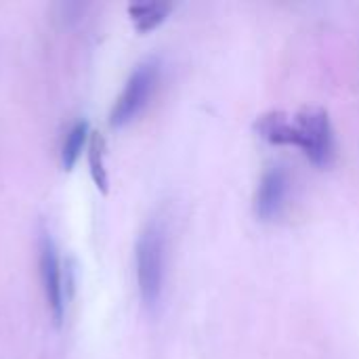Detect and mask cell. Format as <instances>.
<instances>
[{"instance_id":"cell-1","label":"cell","mask_w":359,"mask_h":359,"mask_svg":"<svg viewBox=\"0 0 359 359\" xmlns=\"http://www.w3.org/2000/svg\"><path fill=\"white\" fill-rule=\"evenodd\" d=\"M164 255H166V240L164 229L160 223H149L135 248V261H137V284L139 294L145 307L154 309L162 297L164 288Z\"/></svg>"},{"instance_id":"cell-2","label":"cell","mask_w":359,"mask_h":359,"mask_svg":"<svg viewBox=\"0 0 359 359\" xmlns=\"http://www.w3.org/2000/svg\"><path fill=\"white\" fill-rule=\"evenodd\" d=\"M158 76H160V61L156 57H149L145 61H141L130 78L126 80L120 97L116 99L111 114H109V124L120 128L126 126L128 122H133L147 105V101L154 95V88L158 84Z\"/></svg>"},{"instance_id":"cell-3","label":"cell","mask_w":359,"mask_h":359,"mask_svg":"<svg viewBox=\"0 0 359 359\" xmlns=\"http://www.w3.org/2000/svg\"><path fill=\"white\" fill-rule=\"evenodd\" d=\"M301 130V149L316 166H328L334 158V133L324 107H303L294 114Z\"/></svg>"},{"instance_id":"cell-4","label":"cell","mask_w":359,"mask_h":359,"mask_svg":"<svg viewBox=\"0 0 359 359\" xmlns=\"http://www.w3.org/2000/svg\"><path fill=\"white\" fill-rule=\"evenodd\" d=\"M38 265H40V280L42 290L46 299V307L50 311V318L57 326H61L65 316V288H63V267L59 259V250L55 246V240L48 231L40 233L38 242Z\"/></svg>"},{"instance_id":"cell-5","label":"cell","mask_w":359,"mask_h":359,"mask_svg":"<svg viewBox=\"0 0 359 359\" xmlns=\"http://www.w3.org/2000/svg\"><path fill=\"white\" fill-rule=\"evenodd\" d=\"M288 194V175L282 166H273L269 168L257 189V202H255V210L257 217L263 221H271L273 217L280 215L284 200Z\"/></svg>"},{"instance_id":"cell-6","label":"cell","mask_w":359,"mask_h":359,"mask_svg":"<svg viewBox=\"0 0 359 359\" xmlns=\"http://www.w3.org/2000/svg\"><path fill=\"white\" fill-rule=\"evenodd\" d=\"M255 133L271 145H294L301 149V130L297 126L294 114L282 109L261 114L255 120Z\"/></svg>"},{"instance_id":"cell-7","label":"cell","mask_w":359,"mask_h":359,"mask_svg":"<svg viewBox=\"0 0 359 359\" xmlns=\"http://www.w3.org/2000/svg\"><path fill=\"white\" fill-rule=\"evenodd\" d=\"M170 8H172V4L162 2V0L133 2V4H128V15H130V21L135 23V29L145 34V32L156 29L160 23H164Z\"/></svg>"},{"instance_id":"cell-8","label":"cell","mask_w":359,"mask_h":359,"mask_svg":"<svg viewBox=\"0 0 359 359\" xmlns=\"http://www.w3.org/2000/svg\"><path fill=\"white\" fill-rule=\"evenodd\" d=\"M86 154H88V172L90 179L95 183V187L107 196L109 191V177H107V168H105V139L99 130H93L88 137V145H86Z\"/></svg>"},{"instance_id":"cell-9","label":"cell","mask_w":359,"mask_h":359,"mask_svg":"<svg viewBox=\"0 0 359 359\" xmlns=\"http://www.w3.org/2000/svg\"><path fill=\"white\" fill-rule=\"evenodd\" d=\"M88 137H90V130H88L86 120H78L69 128V133H67V137L63 141V147H61V166L65 170H72L76 166L82 149L88 145Z\"/></svg>"}]
</instances>
